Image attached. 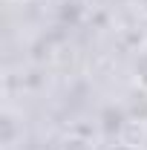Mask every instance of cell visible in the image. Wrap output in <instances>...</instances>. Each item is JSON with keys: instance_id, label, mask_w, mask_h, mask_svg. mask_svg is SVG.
I'll return each mask as SVG.
<instances>
[{"instance_id": "obj_1", "label": "cell", "mask_w": 147, "mask_h": 150, "mask_svg": "<svg viewBox=\"0 0 147 150\" xmlns=\"http://www.w3.org/2000/svg\"><path fill=\"white\" fill-rule=\"evenodd\" d=\"M0 136H3L6 150L18 147V142H23V118L12 107H3V112H0Z\"/></svg>"}, {"instance_id": "obj_2", "label": "cell", "mask_w": 147, "mask_h": 150, "mask_svg": "<svg viewBox=\"0 0 147 150\" xmlns=\"http://www.w3.org/2000/svg\"><path fill=\"white\" fill-rule=\"evenodd\" d=\"M58 150H98V144L92 142L90 136H81V133H69L61 139Z\"/></svg>"}, {"instance_id": "obj_3", "label": "cell", "mask_w": 147, "mask_h": 150, "mask_svg": "<svg viewBox=\"0 0 147 150\" xmlns=\"http://www.w3.org/2000/svg\"><path fill=\"white\" fill-rule=\"evenodd\" d=\"M133 78H136V84L147 93V52L136 58V64H133Z\"/></svg>"}, {"instance_id": "obj_4", "label": "cell", "mask_w": 147, "mask_h": 150, "mask_svg": "<svg viewBox=\"0 0 147 150\" xmlns=\"http://www.w3.org/2000/svg\"><path fill=\"white\" fill-rule=\"evenodd\" d=\"M107 150H141V147L133 144V142H115V144H110Z\"/></svg>"}, {"instance_id": "obj_5", "label": "cell", "mask_w": 147, "mask_h": 150, "mask_svg": "<svg viewBox=\"0 0 147 150\" xmlns=\"http://www.w3.org/2000/svg\"><path fill=\"white\" fill-rule=\"evenodd\" d=\"M136 3H139V9H141V12L147 15V0H136Z\"/></svg>"}, {"instance_id": "obj_6", "label": "cell", "mask_w": 147, "mask_h": 150, "mask_svg": "<svg viewBox=\"0 0 147 150\" xmlns=\"http://www.w3.org/2000/svg\"><path fill=\"white\" fill-rule=\"evenodd\" d=\"M18 3H40V0H18Z\"/></svg>"}]
</instances>
